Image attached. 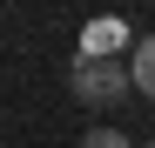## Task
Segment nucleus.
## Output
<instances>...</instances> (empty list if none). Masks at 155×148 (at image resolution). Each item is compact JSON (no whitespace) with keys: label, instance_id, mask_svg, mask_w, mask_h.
Listing matches in <instances>:
<instances>
[{"label":"nucleus","instance_id":"f257e3e1","mask_svg":"<svg viewBox=\"0 0 155 148\" xmlns=\"http://www.w3.org/2000/svg\"><path fill=\"white\" fill-rule=\"evenodd\" d=\"M68 81H74V101H81V108H115L121 94L135 88L121 61H81V54H74V74H68Z\"/></svg>","mask_w":155,"mask_h":148},{"label":"nucleus","instance_id":"f03ea898","mask_svg":"<svg viewBox=\"0 0 155 148\" xmlns=\"http://www.w3.org/2000/svg\"><path fill=\"white\" fill-rule=\"evenodd\" d=\"M115 47H128L121 20H88L81 27V61H115Z\"/></svg>","mask_w":155,"mask_h":148},{"label":"nucleus","instance_id":"7ed1b4c3","mask_svg":"<svg viewBox=\"0 0 155 148\" xmlns=\"http://www.w3.org/2000/svg\"><path fill=\"white\" fill-rule=\"evenodd\" d=\"M128 81H135V94H148V101H155V34L135 40V54H128Z\"/></svg>","mask_w":155,"mask_h":148},{"label":"nucleus","instance_id":"20e7f679","mask_svg":"<svg viewBox=\"0 0 155 148\" xmlns=\"http://www.w3.org/2000/svg\"><path fill=\"white\" fill-rule=\"evenodd\" d=\"M81 148H128V135H121V128H88Z\"/></svg>","mask_w":155,"mask_h":148},{"label":"nucleus","instance_id":"39448f33","mask_svg":"<svg viewBox=\"0 0 155 148\" xmlns=\"http://www.w3.org/2000/svg\"><path fill=\"white\" fill-rule=\"evenodd\" d=\"M148 148H155V141H148Z\"/></svg>","mask_w":155,"mask_h":148}]
</instances>
